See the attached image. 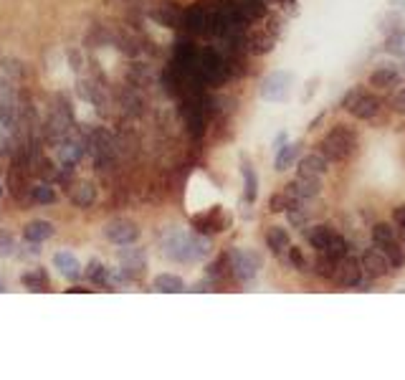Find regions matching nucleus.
<instances>
[{
  "instance_id": "obj_1",
  "label": "nucleus",
  "mask_w": 405,
  "mask_h": 380,
  "mask_svg": "<svg viewBox=\"0 0 405 380\" xmlns=\"http://www.w3.org/2000/svg\"><path fill=\"white\" fill-rule=\"evenodd\" d=\"M319 152L330 163H345L357 152V134L347 124H337L319 140Z\"/></svg>"
},
{
  "instance_id": "obj_2",
  "label": "nucleus",
  "mask_w": 405,
  "mask_h": 380,
  "mask_svg": "<svg viewBox=\"0 0 405 380\" xmlns=\"http://www.w3.org/2000/svg\"><path fill=\"white\" fill-rule=\"evenodd\" d=\"M306 241H309V246L315 248L317 254H322V257H330L332 261H339V259H345L349 254V246L345 236L337 233L332 226H312L309 233H306Z\"/></svg>"
},
{
  "instance_id": "obj_3",
  "label": "nucleus",
  "mask_w": 405,
  "mask_h": 380,
  "mask_svg": "<svg viewBox=\"0 0 405 380\" xmlns=\"http://www.w3.org/2000/svg\"><path fill=\"white\" fill-rule=\"evenodd\" d=\"M372 246H378L388 257L390 266L393 269H400L405 266V248L400 246L395 233V226L390 224H375L372 226Z\"/></svg>"
},
{
  "instance_id": "obj_4",
  "label": "nucleus",
  "mask_w": 405,
  "mask_h": 380,
  "mask_svg": "<svg viewBox=\"0 0 405 380\" xmlns=\"http://www.w3.org/2000/svg\"><path fill=\"white\" fill-rule=\"evenodd\" d=\"M342 107H345V112L357 117V119H372V117H378V112H380V99L372 91L355 86V89H349L345 94Z\"/></svg>"
},
{
  "instance_id": "obj_5",
  "label": "nucleus",
  "mask_w": 405,
  "mask_h": 380,
  "mask_svg": "<svg viewBox=\"0 0 405 380\" xmlns=\"http://www.w3.org/2000/svg\"><path fill=\"white\" fill-rule=\"evenodd\" d=\"M198 74L206 84H221L228 76V64L215 49H206L198 56Z\"/></svg>"
},
{
  "instance_id": "obj_6",
  "label": "nucleus",
  "mask_w": 405,
  "mask_h": 380,
  "mask_svg": "<svg viewBox=\"0 0 405 380\" xmlns=\"http://www.w3.org/2000/svg\"><path fill=\"white\" fill-rule=\"evenodd\" d=\"M228 264H231L233 276L238 281H243V284H248L258 274V269H261V257L254 254V251H246V248H236V251H231V257H228Z\"/></svg>"
},
{
  "instance_id": "obj_7",
  "label": "nucleus",
  "mask_w": 405,
  "mask_h": 380,
  "mask_svg": "<svg viewBox=\"0 0 405 380\" xmlns=\"http://www.w3.org/2000/svg\"><path fill=\"white\" fill-rule=\"evenodd\" d=\"M291 84H294L291 74H286V71H273V74L266 76L264 84H261V97L269 102H284L289 97Z\"/></svg>"
},
{
  "instance_id": "obj_8",
  "label": "nucleus",
  "mask_w": 405,
  "mask_h": 380,
  "mask_svg": "<svg viewBox=\"0 0 405 380\" xmlns=\"http://www.w3.org/2000/svg\"><path fill=\"white\" fill-rule=\"evenodd\" d=\"M363 264L357 261L355 257H345L337 261V269H334V284H339V287H347V289H355V287H360L363 284Z\"/></svg>"
},
{
  "instance_id": "obj_9",
  "label": "nucleus",
  "mask_w": 405,
  "mask_h": 380,
  "mask_svg": "<svg viewBox=\"0 0 405 380\" xmlns=\"http://www.w3.org/2000/svg\"><path fill=\"white\" fill-rule=\"evenodd\" d=\"M104 236L112 244H116V246H130V244L140 239V228H137V224L127 221V218H116V221L104 226Z\"/></svg>"
},
{
  "instance_id": "obj_10",
  "label": "nucleus",
  "mask_w": 405,
  "mask_h": 380,
  "mask_svg": "<svg viewBox=\"0 0 405 380\" xmlns=\"http://www.w3.org/2000/svg\"><path fill=\"white\" fill-rule=\"evenodd\" d=\"M162 248H165V257L173 259V261H180V264L193 261L191 236H188V233H180V231L170 233L165 239V244H162Z\"/></svg>"
},
{
  "instance_id": "obj_11",
  "label": "nucleus",
  "mask_w": 405,
  "mask_h": 380,
  "mask_svg": "<svg viewBox=\"0 0 405 380\" xmlns=\"http://www.w3.org/2000/svg\"><path fill=\"white\" fill-rule=\"evenodd\" d=\"M360 264H363V272L367 274V276H372V279H382V276H388L390 269H393L388 257H385L378 246L367 248L363 254V261H360Z\"/></svg>"
},
{
  "instance_id": "obj_12",
  "label": "nucleus",
  "mask_w": 405,
  "mask_h": 380,
  "mask_svg": "<svg viewBox=\"0 0 405 380\" xmlns=\"http://www.w3.org/2000/svg\"><path fill=\"white\" fill-rule=\"evenodd\" d=\"M225 226H228V218L223 215L221 208H210V211H206V213L193 215V228H195L198 233H203V236L223 231Z\"/></svg>"
},
{
  "instance_id": "obj_13",
  "label": "nucleus",
  "mask_w": 405,
  "mask_h": 380,
  "mask_svg": "<svg viewBox=\"0 0 405 380\" xmlns=\"http://www.w3.org/2000/svg\"><path fill=\"white\" fill-rule=\"evenodd\" d=\"M16 94H13V86L8 82L0 79V124L3 130H13L16 127Z\"/></svg>"
},
{
  "instance_id": "obj_14",
  "label": "nucleus",
  "mask_w": 405,
  "mask_h": 380,
  "mask_svg": "<svg viewBox=\"0 0 405 380\" xmlns=\"http://www.w3.org/2000/svg\"><path fill=\"white\" fill-rule=\"evenodd\" d=\"M119 269H122L130 279H134V276H140L142 272H145V266H147V257H145V251L142 248H134L132 244L127 248H122V254H119Z\"/></svg>"
},
{
  "instance_id": "obj_15",
  "label": "nucleus",
  "mask_w": 405,
  "mask_h": 380,
  "mask_svg": "<svg viewBox=\"0 0 405 380\" xmlns=\"http://www.w3.org/2000/svg\"><path fill=\"white\" fill-rule=\"evenodd\" d=\"M319 190H322L319 178H299L297 175V180H291L289 185H286V195H289L291 200H306V198L319 195Z\"/></svg>"
},
{
  "instance_id": "obj_16",
  "label": "nucleus",
  "mask_w": 405,
  "mask_h": 380,
  "mask_svg": "<svg viewBox=\"0 0 405 380\" xmlns=\"http://www.w3.org/2000/svg\"><path fill=\"white\" fill-rule=\"evenodd\" d=\"M182 117H185V124L191 130L193 137H200L203 130H206V115H203V107H200L198 99H188L182 104Z\"/></svg>"
},
{
  "instance_id": "obj_17",
  "label": "nucleus",
  "mask_w": 405,
  "mask_h": 380,
  "mask_svg": "<svg viewBox=\"0 0 405 380\" xmlns=\"http://www.w3.org/2000/svg\"><path fill=\"white\" fill-rule=\"evenodd\" d=\"M327 157L319 152V155H306L302 157V163H299L297 167V175L299 178H322V175H327Z\"/></svg>"
},
{
  "instance_id": "obj_18",
  "label": "nucleus",
  "mask_w": 405,
  "mask_h": 380,
  "mask_svg": "<svg viewBox=\"0 0 405 380\" xmlns=\"http://www.w3.org/2000/svg\"><path fill=\"white\" fill-rule=\"evenodd\" d=\"M53 266L58 269V274L61 276H66V279H79L84 274L82 264H79V259L71 254V251H58L56 257H53Z\"/></svg>"
},
{
  "instance_id": "obj_19",
  "label": "nucleus",
  "mask_w": 405,
  "mask_h": 380,
  "mask_svg": "<svg viewBox=\"0 0 405 380\" xmlns=\"http://www.w3.org/2000/svg\"><path fill=\"white\" fill-rule=\"evenodd\" d=\"M152 21L165 28H175V25H182V10L175 5V3H160L158 8L149 13Z\"/></svg>"
},
{
  "instance_id": "obj_20",
  "label": "nucleus",
  "mask_w": 405,
  "mask_h": 380,
  "mask_svg": "<svg viewBox=\"0 0 405 380\" xmlns=\"http://www.w3.org/2000/svg\"><path fill=\"white\" fill-rule=\"evenodd\" d=\"M182 25L191 31V34H206L208 28V8L206 5H193L182 13Z\"/></svg>"
},
{
  "instance_id": "obj_21",
  "label": "nucleus",
  "mask_w": 405,
  "mask_h": 380,
  "mask_svg": "<svg viewBox=\"0 0 405 380\" xmlns=\"http://www.w3.org/2000/svg\"><path fill=\"white\" fill-rule=\"evenodd\" d=\"M266 246L271 248V254H276V257H286V251H289V246H291V239H289V233H286V228H279V226L269 228V233H266Z\"/></svg>"
},
{
  "instance_id": "obj_22",
  "label": "nucleus",
  "mask_w": 405,
  "mask_h": 380,
  "mask_svg": "<svg viewBox=\"0 0 405 380\" xmlns=\"http://www.w3.org/2000/svg\"><path fill=\"white\" fill-rule=\"evenodd\" d=\"M397 84H400V71L393 67H382L370 74V86H378V89H393Z\"/></svg>"
},
{
  "instance_id": "obj_23",
  "label": "nucleus",
  "mask_w": 405,
  "mask_h": 380,
  "mask_svg": "<svg viewBox=\"0 0 405 380\" xmlns=\"http://www.w3.org/2000/svg\"><path fill=\"white\" fill-rule=\"evenodd\" d=\"M299 152H302V145H294V142H289V145H284V147H279V152H276V160H273V167L279 170V173H284V170H289L294 163H297Z\"/></svg>"
},
{
  "instance_id": "obj_24",
  "label": "nucleus",
  "mask_w": 405,
  "mask_h": 380,
  "mask_svg": "<svg viewBox=\"0 0 405 380\" xmlns=\"http://www.w3.org/2000/svg\"><path fill=\"white\" fill-rule=\"evenodd\" d=\"M23 236L25 241H36V244H41V241L51 239L53 236V226L49 221H31V224L23 228Z\"/></svg>"
},
{
  "instance_id": "obj_25",
  "label": "nucleus",
  "mask_w": 405,
  "mask_h": 380,
  "mask_svg": "<svg viewBox=\"0 0 405 380\" xmlns=\"http://www.w3.org/2000/svg\"><path fill=\"white\" fill-rule=\"evenodd\" d=\"M155 289L162 294H180V292H185V284L175 274H160V276H155Z\"/></svg>"
},
{
  "instance_id": "obj_26",
  "label": "nucleus",
  "mask_w": 405,
  "mask_h": 380,
  "mask_svg": "<svg viewBox=\"0 0 405 380\" xmlns=\"http://www.w3.org/2000/svg\"><path fill=\"white\" fill-rule=\"evenodd\" d=\"M241 173H243V195H246L248 203H254L258 195V180H256V173H254V167L243 163L241 167Z\"/></svg>"
},
{
  "instance_id": "obj_27",
  "label": "nucleus",
  "mask_w": 405,
  "mask_h": 380,
  "mask_svg": "<svg viewBox=\"0 0 405 380\" xmlns=\"http://www.w3.org/2000/svg\"><path fill=\"white\" fill-rule=\"evenodd\" d=\"M71 200H74V206H79V208H89L91 203L97 200V190H94L91 182H82V185H76L74 188Z\"/></svg>"
},
{
  "instance_id": "obj_28",
  "label": "nucleus",
  "mask_w": 405,
  "mask_h": 380,
  "mask_svg": "<svg viewBox=\"0 0 405 380\" xmlns=\"http://www.w3.org/2000/svg\"><path fill=\"white\" fill-rule=\"evenodd\" d=\"M273 49V36L271 34H254L248 38V51L251 54H258V56H264L269 51Z\"/></svg>"
},
{
  "instance_id": "obj_29",
  "label": "nucleus",
  "mask_w": 405,
  "mask_h": 380,
  "mask_svg": "<svg viewBox=\"0 0 405 380\" xmlns=\"http://www.w3.org/2000/svg\"><path fill=\"white\" fill-rule=\"evenodd\" d=\"M334 269H337V261H332L330 257H322V254H317L315 264H312V272L317 276H322V279H334Z\"/></svg>"
},
{
  "instance_id": "obj_30",
  "label": "nucleus",
  "mask_w": 405,
  "mask_h": 380,
  "mask_svg": "<svg viewBox=\"0 0 405 380\" xmlns=\"http://www.w3.org/2000/svg\"><path fill=\"white\" fill-rule=\"evenodd\" d=\"M236 5H238L251 21H254V18H264L266 10H269L266 0H236Z\"/></svg>"
},
{
  "instance_id": "obj_31",
  "label": "nucleus",
  "mask_w": 405,
  "mask_h": 380,
  "mask_svg": "<svg viewBox=\"0 0 405 380\" xmlns=\"http://www.w3.org/2000/svg\"><path fill=\"white\" fill-rule=\"evenodd\" d=\"M82 145H76V142H61V147H58V157H61V163L66 167H71L82 157Z\"/></svg>"
},
{
  "instance_id": "obj_32",
  "label": "nucleus",
  "mask_w": 405,
  "mask_h": 380,
  "mask_svg": "<svg viewBox=\"0 0 405 380\" xmlns=\"http://www.w3.org/2000/svg\"><path fill=\"white\" fill-rule=\"evenodd\" d=\"M21 281H23V287H28V289L34 292H43L46 287H49V276H46V272H28L21 276Z\"/></svg>"
},
{
  "instance_id": "obj_33",
  "label": "nucleus",
  "mask_w": 405,
  "mask_h": 380,
  "mask_svg": "<svg viewBox=\"0 0 405 380\" xmlns=\"http://www.w3.org/2000/svg\"><path fill=\"white\" fill-rule=\"evenodd\" d=\"M284 213L289 215L291 226H297V228L306 226V211L302 208V200H289V206H286V211H284Z\"/></svg>"
},
{
  "instance_id": "obj_34",
  "label": "nucleus",
  "mask_w": 405,
  "mask_h": 380,
  "mask_svg": "<svg viewBox=\"0 0 405 380\" xmlns=\"http://www.w3.org/2000/svg\"><path fill=\"white\" fill-rule=\"evenodd\" d=\"M86 279L94 281V284H107V281H109L107 266L99 264L97 259H94V261H89V266H86Z\"/></svg>"
},
{
  "instance_id": "obj_35",
  "label": "nucleus",
  "mask_w": 405,
  "mask_h": 380,
  "mask_svg": "<svg viewBox=\"0 0 405 380\" xmlns=\"http://www.w3.org/2000/svg\"><path fill=\"white\" fill-rule=\"evenodd\" d=\"M286 257H289L291 266H294L297 272H306V269H309V261H306V257L302 254V248L289 246V251H286Z\"/></svg>"
},
{
  "instance_id": "obj_36",
  "label": "nucleus",
  "mask_w": 405,
  "mask_h": 380,
  "mask_svg": "<svg viewBox=\"0 0 405 380\" xmlns=\"http://www.w3.org/2000/svg\"><path fill=\"white\" fill-rule=\"evenodd\" d=\"M16 254V239L13 233L0 231V257H13Z\"/></svg>"
},
{
  "instance_id": "obj_37",
  "label": "nucleus",
  "mask_w": 405,
  "mask_h": 380,
  "mask_svg": "<svg viewBox=\"0 0 405 380\" xmlns=\"http://www.w3.org/2000/svg\"><path fill=\"white\" fill-rule=\"evenodd\" d=\"M34 198H36V203H53L56 200V193H53V188L51 185H36L34 188Z\"/></svg>"
},
{
  "instance_id": "obj_38",
  "label": "nucleus",
  "mask_w": 405,
  "mask_h": 380,
  "mask_svg": "<svg viewBox=\"0 0 405 380\" xmlns=\"http://www.w3.org/2000/svg\"><path fill=\"white\" fill-rule=\"evenodd\" d=\"M289 195L286 193H273L271 200H269V211L271 213H284L286 211V206H289Z\"/></svg>"
},
{
  "instance_id": "obj_39",
  "label": "nucleus",
  "mask_w": 405,
  "mask_h": 380,
  "mask_svg": "<svg viewBox=\"0 0 405 380\" xmlns=\"http://www.w3.org/2000/svg\"><path fill=\"white\" fill-rule=\"evenodd\" d=\"M393 226H395L397 239L405 244V206H400V208L393 211Z\"/></svg>"
},
{
  "instance_id": "obj_40",
  "label": "nucleus",
  "mask_w": 405,
  "mask_h": 380,
  "mask_svg": "<svg viewBox=\"0 0 405 380\" xmlns=\"http://www.w3.org/2000/svg\"><path fill=\"white\" fill-rule=\"evenodd\" d=\"M388 51L405 56V36L403 34H393V36H390V38H388Z\"/></svg>"
},
{
  "instance_id": "obj_41",
  "label": "nucleus",
  "mask_w": 405,
  "mask_h": 380,
  "mask_svg": "<svg viewBox=\"0 0 405 380\" xmlns=\"http://www.w3.org/2000/svg\"><path fill=\"white\" fill-rule=\"evenodd\" d=\"M393 109H395V112H400V115H405V86L397 91V97L393 99Z\"/></svg>"
},
{
  "instance_id": "obj_42",
  "label": "nucleus",
  "mask_w": 405,
  "mask_h": 380,
  "mask_svg": "<svg viewBox=\"0 0 405 380\" xmlns=\"http://www.w3.org/2000/svg\"><path fill=\"white\" fill-rule=\"evenodd\" d=\"M0 292H5V287H3V281H0Z\"/></svg>"
},
{
  "instance_id": "obj_43",
  "label": "nucleus",
  "mask_w": 405,
  "mask_h": 380,
  "mask_svg": "<svg viewBox=\"0 0 405 380\" xmlns=\"http://www.w3.org/2000/svg\"><path fill=\"white\" fill-rule=\"evenodd\" d=\"M0 195H3V182H0Z\"/></svg>"
}]
</instances>
